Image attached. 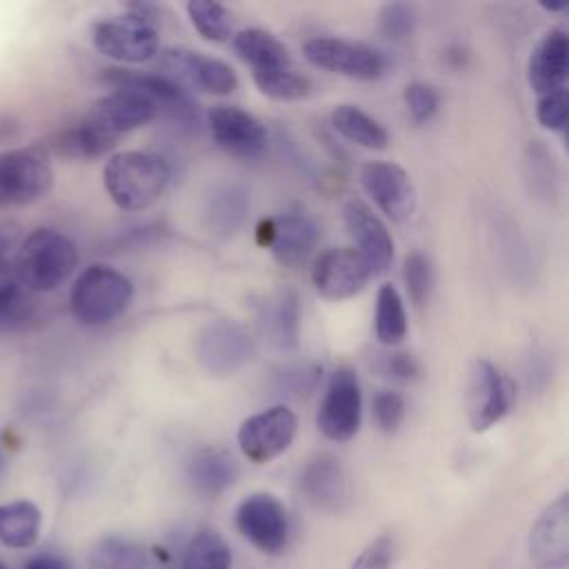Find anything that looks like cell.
<instances>
[{"label":"cell","mask_w":569,"mask_h":569,"mask_svg":"<svg viewBox=\"0 0 569 569\" xmlns=\"http://www.w3.org/2000/svg\"><path fill=\"white\" fill-rule=\"evenodd\" d=\"M233 520L238 531L262 553H280L287 547L289 513L273 493H249L240 500Z\"/></svg>","instance_id":"8fae6325"},{"label":"cell","mask_w":569,"mask_h":569,"mask_svg":"<svg viewBox=\"0 0 569 569\" xmlns=\"http://www.w3.org/2000/svg\"><path fill=\"white\" fill-rule=\"evenodd\" d=\"M87 562L89 569H147L149 551L138 540L104 536L89 549Z\"/></svg>","instance_id":"83f0119b"},{"label":"cell","mask_w":569,"mask_h":569,"mask_svg":"<svg viewBox=\"0 0 569 569\" xmlns=\"http://www.w3.org/2000/svg\"><path fill=\"white\" fill-rule=\"evenodd\" d=\"M567 113H569L567 89H558V91L538 96V102H536V118H538V122H540L545 129H549V131H562L565 124H567Z\"/></svg>","instance_id":"8d00e7d4"},{"label":"cell","mask_w":569,"mask_h":569,"mask_svg":"<svg viewBox=\"0 0 569 569\" xmlns=\"http://www.w3.org/2000/svg\"><path fill=\"white\" fill-rule=\"evenodd\" d=\"M91 38L102 56L118 62H147L158 53V31L142 9L96 22Z\"/></svg>","instance_id":"ba28073f"},{"label":"cell","mask_w":569,"mask_h":569,"mask_svg":"<svg viewBox=\"0 0 569 569\" xmlns=\"http://www.w3.org/2000/svg\"><path fill=\"white\" fill-rule=\"evenodd\" d=\"M4 469V456H2V451H0V471Z\"/></svg>","instance_id":"7dc6e473"},{"label":"cell","mask_w":569,"mask_h":569,"mask_svg":"<svg viewBox=\"0 0 569 569\" xmlns=\"http://www.w3.org/2000/svg\"><path fill=\"white\" fill-rule=\"evenodd\" d=\"M187 16L204 40L224 42L231 38V16L222 4L211 0H191L187 2Z\"/></svg>","instance_id":"4dcf8cb0"},{"label":"cell","mask_w":569,"mask_h":569,"mask_svg":"<svg viewBox=\"0 0 569 569\" xmlns=\"http://www.w3.org/2000/svg\"><path fill=\"white\" fill-rule=\"evenodd\" d=\"M231 44L236 56L251 67V76L293 67L287 47L267 29H242L231 38Z\"/></svg>","instance_id":"cb8c5ba5"},{"label":"cell","mask_w":569,"mask_h":569,"mask_svg":"<svg viewBox=\"0 0 569 569\" xmlns=\"http://www.w3.org/2000/svg\"><path fill=\"white\" fill-rule=\"evenodd\" d=\"M513 380L491 360L478 358L471 362L467 380V418L473 431H487L498 425L513 407Z\"/></svg>","instance_id":"5b68a950"},{"label":"cell","mask_w":569,"mask_h":569,"mask_svg":"<svg viewBox=\"0 0 569 569\" xmlns=\"http://www.w3.org/2000/svg\"><path fill=\"white\" fill-rule=\"evenodd\" d=\"M391 560H393V540L389 536H378L356 556L349 569H391Z\"/></svg>","instance_id":"f35d334b"},{"label":"cell","mask_w":569,"mask_h":569,"mask_svg":"<svg viewBox=\"0 0 569 569\" xmlns=\"http://www.w3.org/2000/svg\"><path fill=\"white\" fill-rule=\"evenodd\" d=\"M42 513L31 500L0 505V542L11 549H27L38 542Z\"/></svg>","instance_id":"484cf974"},{"label":"cell","mask_w":569,"mask_h":569,"mask_svg":"<svg viewBox=\"0 0 569 569\" xmlns=\"http://www.w3.org/2000/svg\"><path fill=\"white\" fill-rule=\"evenodd\" d=\"M540 7H542L545 11H549V13H558V11H565V9H567V4H562V2H556V4H553V2H551V4H549V2H540Z\"/></svg>","instance_id":"bcb514c9"},{"label":"cell","mask_w":569,"mask_h":569,"mask_svg":"<svg viewBox=\"0 0 569 569\" xmlns=\"http://www.w3.org/2000/svg\"><path fill=\"white\" fill-rule=\"evenodd\" d=\"M318 382V367H309V365H298V367H289L280 373V389H284L287 393L293 396H302L309 393Z\"/></svg>","instance_id":"ab89813d"},{"label":"cell","mask_w":569,"mask_h":569,"mask_svg":"<svg viewBox=\"0 0 569 569\" xmlns=\"http://www.w3.org/2000/svg\"><path fill=\"white\" fill-rule=\"evenodd\" d=\"M18 240V227L13 222H0V251L7 253Z\"/></svg>","instance_id":"ee69618b"},{"label":"cell","mask_w":569,"mask_h":569,"mask_svg":"<svg viewBox=\"0 0 569 569\" xmlns=\"http://www.w3.org/2000/svg\"><path fill=\"white\" fill-rule=\"evenodd\" d=\"M104 80L113 82L116 87H129L144 93L156 109H164L171 118L180 122L193 120V104L189 93L171 78L160 73H131L124 69H107Z\"/></svg>","instance_id":"ffe728a7"},{"label":"cell","mask_w":569,"mask_h":569,"mask_svg":"<svg viewBox=\"0 0 569 569\" xmlns=\"http://www.w3.org/2000/svg\"><path fill=\"white\" fill-rule=\"evenodd\" d=\"M402 278H405L407 293H409L411 302L416 307L427 305L429 298H431V289H433V267H431V260L425 253H420V251L409 253L405 258Z\"/></svg>","instance_id":"836d02e7"},{"label":"cell","mask_w":569,"mask_h":569,"mask_svg":"<svg viewBox=\"0 0 569 569\" xmlns=\"http://www.w3.org/2000/svg\"><path fill=\"white\" fill-rule=\"evenodd\" d=\"M402 98H405L407 113H409V118L416 124H425V122H429L438 113L440 96L427 82H411V84H407Z\"/></svg>","instance_id":"d590c367"},{"label":"cell","mask_w":569,"mask_h":569,"mask_svg":"<svg viewBox=\"0 0 569 569\" xmlns=\"http://www.w3.org/2000/svg\"><path fill=\"white\" fill-rule=\"evenodd\" d=\"M231 547L216 529H200L187 545L180 569H229Z\"/></svg>","instance_id":"f546056e"},{"label":"cell","mask_w":569,"mask_h":569,"mask_svg":"<svg viewBox=\"0 0 569 569\" xmlns=\"http://www.w3.org/2000/svg\"><path fill=\"white\" fill-rule=\"evenodd\" d=\"M271 333L280 349H296L300 338V305L293 291H284L271 311Z\"/></svg>","instance_id":"d6a6232c"},{"label":"cell","mask_w":569,"mask_h":569,"mask_svg":"<svg viewBox=\"0 0 569 569\" xmlns=\"http://www.w3.org/2000/svg\"><path fill=\"white\" fill-rule=\"evenodd\" d=\"M385 371H387V376L398 378V380H413L418 376L420 367L411 353L398 351V353H391L385 358Z\"/></svg>","instance_id":"b9f144b4"},{"label":"cell","mask_w":569,"mask_h":569,"mask_svg":"<svg viewBox=\"0 0 569 569\" xmlns=\"http://www.w3.org/2000/svg\"><path fill=\"white\" fill-rule=\"evenodd\" d=\"M416 11L405 2H387L378 13V29L385 38L400 42L413 33Z\"/></svg>","instance_id":"e575fe53"},{"label":"cell","mask_w":569,"mask_h":569,"mask_svg":"<svg viewBox=\"0 0 569 569\" xmlns=\"http://www.w3.org/2000/svg\"><path fill=\"white\" fill-rule=\"evenodd\" d=\"M331 124L342 138L358 147L380 151L389 144L387 129L358 104H338L331 111Z\"/></svg>","instance_id":"4316f807"},{"label":"cell","mask_w":569,"mask_h":569,"mask_svg":"<svg viewBox=\"0 0 569 569\" xmlns=\"http://www.w3.org/2000/svg\"><path fill=\"white\" fill-rule=\"evenodd\" d=\"M24 569H71L69 562L58 553H38L29 558Z\"/></svg>","instance_id":"7bdbcfd3"},{"label":"cell","mask_w":569,"mask_h":569,"mask_svg":"<svg viewBox=\"0 0 569 569\" xmlns=\"http://www.w3.org/2000/svg\"><path fill=\"white\" fill-rule=\"evenodd\" d=\"M13 129H16V124H13L9 118H0V140L11 138V136H13Z\"/></svg>","instance_id":"f6af8a7d"},{"label":"cell","mask_w":569,"mask_h":569,"mask_svg":"<svg viewBox=\"0 0 569 569\" xmlns=\"http://www.w3.org/2000/svg\"><path fill=\"white\" fill-rule=\"evenodd\" d=\"M213 142L238 158H258L267 149V129L249 111L233 104H216L207 113Z\"/></svg>","instance_id":"2e32d148"},{"label":"cell","mask_w":569,"mask_h":569,"mask_svg":"<svg viewBox=\"0 0 569 569\" xmlns=\"http://www.w3.org/2000/svg\"><path fill=\"white\" fill-rule=\"evenodd\" d=\"M133 298L131 280L113 267L91 264L73 282L69 307L84 327H102L122 316Z\"/></svg>","instance_id":"3957f363"},{"label":"cell","mask_w":569,"mask_h":569,"mask_svg":"<svg viewBox=\"0 0 569 569\" xmlns=\"http://www.w3.org/2000/svg\"><path fill=\"white\" fill-rule=\"evenodd\" d=\"M156 111V104L144 93L129 87H116V91L107 93L89 109L82 122L116 147L120 136L147 124Z\"/></svg>","instance_id":"7c38bea8"},{"label":"cell","mask_w":569,"mask_h":569,"mask_svg":"<svg viewBox=\"0 0 569 569\" xmlns=\"http://www.w3.org/2000/svg\"><path fill=\"white\" fill-rule=\"evenodd\" d=\"M53 169L40 147H20L0 153V207L29 204L49 193Z\"/></svg>","instance_id":"8992f818"},{"label":"cell","mask_w":569,"mask_h":569,"mask_svg":"<svg viewBox=\"0 0 569 569\" xmlns=\"http://www.w3.org/2000/svg\"><path fill=\"white\" fill-rule=\"evenodd\" d=\"M236 460L218 447H202L187 462V480L191 489L204 498L220 496L236 482Z\"/></svg>","instance_id":"603a6c76"},{"label":"cell","mask_w":569,"mask_h":569,"mask_svg":"<svg viewBox=\"0 0 569 569\" xmlns=\"http://www.w3.org/2000/svg\"><path fill=\"white\" fill-rule=\"evenodd\" d=\"M160 60L167 69L176 71L207 93L227 96L238 89L236 71L220 58L191 49H167L160 53Z\"/></svg>","instance_id":"d6986e66"},{"label":"cell","mask_w":569,"mask_h":569,"mask_svg":"<svg viewBox=\"0 0 569 569\" xmlns=\"http://www.w3.org/2000/svg\"><path fill=\"white\" fill-rule=\"evenodd\" d=\"M300 491L322 511H340L349 500V482L338 458L316 456L300 473Z\"/></svg>","instance_id":"7402d4cb"},{"label":"cell","mask_w":569,"mask_h":569,"mask_svg":"<svg viewBox=\"0 0 569 569\" xmlns=\"http://www.w3.org/2000/svg\"><path fill=\"white\" fill-rule=\"evenodd\" d=\"M251 336L242 325L227 318L207 322L196 338V360L207 373L216 378L233 376L251 360Z\"/></svg>","instance_id":"9c48e42d"},{"label":"cell","mask_w":569,"mask_h":569,"mask_svg":"<svg viewBox=\"0 0 569 569\" xmlns=\"http://www.w3.org/2000/svg\"><path fill=\"white\" fill-rule=\"evenodd\" d=\"M569 73V40L562 29L547 31L533 47L527 64L529 87L542 96L565 89Z\"/></svg>","instance_id":"44dd1931"},{"label":"cell","mask_w":569,"mask_h":569,"mask_svg":"<svg viewBox=\"0 0 569 569\" xmlns=\"http://www.w3.org/2000/svg\"><path fill=\"white\" fill-rule=\"evenodd\" d=\"M345 224L353 238V249L367 260L373 276L389 269L393 260V240L385 222L360 200L345 204Z\"/></svg>","instance_id":"ac0fdd59"},{"label":"cell","mask_w":569,"mask_h":569,"mask_svg":"<svg viewBox=\"0 0 569 569\" xmlns=\"http://www.w3.org/2000/svg\"><path fill=\"white\" fill-rule=\"evenodd\" d=\"M373 418L382 431L393 433L405 420V398L398 391H389V389L376 393Z\"/></svg>","instance_id":"74e56055"},{"label":"cell","mask_w":569,"mask_h":569,"mask_svg":"<svg viewBox=\"0 0 569 569\" xmlns=\"http://www.w3.org/2000/svg\"><path fill=\"white\" fill-rule=\"evenodd\" d=\"M78 249L62 231L51 227L33 229L20 244L13 269L27 291H53L76 269Z\"/></svg>","instance_id":"7a4b0ae2"},{"label":"cell","mask_w":569,"mask_h":569,"mask_svg":"<svg viewBox=\"0 0 569 569\" xmlns=\"http://www.w3.org/2000/svg\"><path fill=\"white\" fill-rule=\"evenodd\" d=\"M536 569H567L569 565V496L560 493L536 518L527 540Z\"/></svg>","instance_id":"5bb4252c"},{"label":"cell","mask_w":569,"mask_h":569,"mask_svg":"<svg viewBox=\"0 0 569 569\" xmlns=\"http://www.w3.org/2000/svg\"><path fill=\"white\" fill-rule=\"evenodd\" d=\"M262 244H267L273 258L289 269L302 267L318 242L316 224L302 211H287L276 220L262 222Z\"/></svg>","instance_id":"e0dca14e"},{"label":"cell","mask_w":569,"mask_h":569,"mask_svg":"<svg viewBox=\"0 0 569 569\" xmlns=\"http://www.w3.org/2000/svg\"><path fill=\"white\" fill-rule=\"evenodd\" d=\"M296 431V413L284 405H273L244 418L238 427L236 440L247 460L264 465L291 447Z\"/></svg>","instance_id":"30bf717a"},{"label":"cell","mask_w":569,"mask_h":569,"mask_svg":"<svg viewBox=\"0 0 569 569\" xmlns=\"http://www.w3.org/2000/svg\"><path fill=\"white\" fill-rule=\"evenodd\" d=\"M362 422V391L351 367H338L325 387L316 425L327 440L349 442Z\"/></svg>","instance_id":"52a82bcc"},{"label":"cell","mask_w":569,"mask_h":569,"mask_svg":"<svg viewBox=\"0 0 569 569\" xmlns=\"http://www.w3.org/2000/svg\"><path fill=\"white\" fill-rule=\"evenodd\" d=\"M256 87L271 100H302L311 93V80L293 67L253 76Z\"/></svg>","instance_id":"1f68e13d"},{"label":"cell","mask_w":569,"mask_h":569,"mask_svg":"<svg viewBox=\"0 0 569 569\" xmlns=\"http://www.w3.org/2000/svg\"><path fill=\"white\" fill-rule=\"evenodd\" d=\"M249 211V191L240 182H220L207 198L204 218L213 233H233Z\"/></svg>","instance_id":"d4e9b609"},{"label":"cell","mask_w":569,"mask_h":569,"mask_svg":"<svg viewBox=\"0 0 569 569\" xmlns=\"http://www.w3.org/2000/svg\"><path fill=\"white\" fill-rule=\"evenodd\" d=\"M305 58L325 71L371 82L387 73L389 58L365 42L336 38V36H313L302 44Z\"/></svg>","instance_id":"277c9868"},{"label":"cell","mask_w":569,"mask_h":569,"mask_svg":"<svg viewBox=\"0 0 569 569\" xmlns=\"http://www.w3.org/2000/svg\"><path fill=\"white\" fill-rule=\"evenodd\" d=\"M0 569H9V567H7V565L0 560Z\"/></svg>","instance_id":"c3c4849f"},{"label":"cell","mask_w":569,"mask_h":569,"mask_svg":"<svg viewBox=\"0 0 569 569\" xmlns=\"http://www.w3.org/2000/svg\"><path fill=\"white\" fill-rule=\"evenodd\" d=\"M171 169L167 160L151 151L113 153L102 171V182L111 202L122 211L151 207L167 189Z\"/></svg>","instance_id":"6da1fadb"},{"label":"cell","mask_w":569,"mask_h":569,"mask_svg":"<svg viewBox=\"0 0 569 569\" xmlns=\"http://www.w3.org/2000/svg\"><path fill=\"white\" fill-rule=\"evenodd\" d=\"M373 331L382 345H398L407 336V313L398 289L389 282L378 287L376 311H373Z\"/></svg>","instance_id":"f1b7e54d"},{"label":"cell","mask_w":569,"mask_h":569,"mask_svg":"<svg viewBox=\"0 0 569 569\" xmlns=\"http://www.w3.org/2000/svg\"><path fill=\"white\" fill-rule=\"evenodd\" d=\"M360 182L376 207L393 222H405L416 209V191L407 171L389 160H369L360 169Z\"/></svg>","instance_id":"9a60e30c"},{"label":"cell","mask_w":569,"mask_h":569,"mask_svg":"<svg viewBox=\"0 0 569 569\" xmlns=\"http://www.w3.org/2000/svg\"><path fill=\"white\" fill-rule=\"evenodd\" d=\"M373 271L353 247L327 249L311 267V282L327 300H345L360 293Z\"/></svg>","instance_id":"4fadbf2b"},{"label":"cell","mask_w":569,"mask_h":569,"mask_svg":"<svg viewBox=\"0 0 569 569\" xmlns=\"http://www.w3.org/2000/svg\"><path fill=\"white\" fill-rule=\"evenodd\" d=\"M24 298L27 296H24V291H22L18 278H16L13 262L7 258V253L0 251V311L18 305Z\"/></svg>","instance_id":"60d3db41"}]
</instances>
